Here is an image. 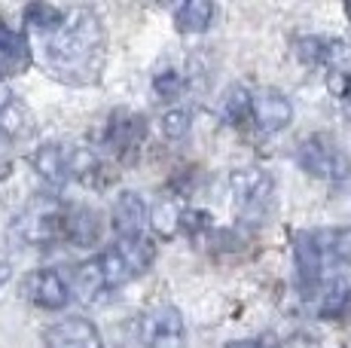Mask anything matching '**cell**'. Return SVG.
Segmentation results:
<instances>
[{"mask_svg": "<svg viewBox=\"0 0 351 348\" xmlns=\"http://www.w3.org/2000/svg\"><path fill=\"white\" fill-rule=\"evenodd\" d=\"M186 324L184 314L174 306H153L150 312L138 314L132 333L125 336L123 348H184Z\"/></svg>", "mask_w": 351, "mask_h": 348, "instance_id": "3", "label": "cell"}, {"mask_svg": "<svg viewBox=\"0 0 351 348\" xmlns=\"http://www.w3.org/2000/svg\"><path fill=\"white\" fill-rule=\"evenodd\" d=\"M296 52L308 64L339 62V58H346V43L342 40H330V37H306L296 43Z\"/></svg>", "mask_w": 351, "mask_h": 348, "instance_id": "18", "label": "cell"}, {"mask_svg": "<svg viewBox=\"0 0 351 348\" xmlns=\"http://www.w3.org/2000/svg\"><path fill=\"white\" fill-rule=\"evenodd\" d=\"M31 162L49 186H64L71 180V150H64L62 144H43Z\"/></svg>", "mask_w": 351, "mask_h": 348, "instance_id": "14", "label": "cell"}, {"mask_svg": "<svg viewBox=\"0 0 351 348\" xmlns=\"http://www.w3.org/2000/svg\"><path fill=\"white\" fill-rule=\"evenodd\" d=\"M101 232V223H98V214L92 208H73V211H64V220H62V238L67 242L86 247L98 238Z\"/></svg>", "mask_w": 351, "mask_h": 348, "instance_id": "16", "label": "cell"}, {"mask_svg": "<svg viewBox=\"0 0 351 348\" xmlns=\"http://www.w3.org/2000/svg\"><path fill=\"white\" fill-rule=\"evenodd\" d=\"M62 220L64 211L49 208V205H37V208H31V214L16 220V232L28 245H46L52 238H62Z\"/></svg>", "mask_w": 351, "mask_h": 348, "instance_id": "9", "label": "cell"}, {"mask_svg": "<svg viewBox=\"0 0 351 348\" xmlns=\"http://www.w3.org/2000/svg\"><path fill=\"white\" fill-rule=\"evenodd\" d=\"M150 220V211H147V202L141 192H119V199L113 202L110 211V223L117 238H134V236H144V226Z\"/></svg>", "mask_w": 351, "mask_h": 348, "instance_id": "10", "label": "cell"}, {"mask_svg": "<svg viewBox=\"0 0 351 348\" xmlns=\"http://www.w3.org/2000/svg\"><path fill=\"white\" fill-rule=\"evenodd\" d=\"M296 162H300L302 171H308L312 177H324V180H333V177H346L351 171L348 159L336 150V144H330L327 138H308L296 147Z\"/></svg>", "mask_w": 351, "mask_h": 348, "instance_id": "6", "label": "cell"}, {"mask_svg": "<svg viewBox=\"0 0 351 348\" xmlns=\"http://www.w3.org/2000/svg\"><path fill=\"white\" fill-rule=\"evenodd\" d=\"M153 89H156V95H162L165 101H171V98L180 95V89H184V79H180L178 71H165V73H159V77L153 79Z\"/></svg>", "mask_w": 351, "mask_h": 348, "instance_id": "25", "label": "cell"}, {"mask_svg": "<svg viewBox=\"0 0 351 348\" xmlns=\"http://www.w3.org/2000/svg\"><path fill=\"white\" fill-rule=\"evenodd\" d=\"M28 293L31 299L40 306V309H49V312H58L71 303V284L62 278L58 269H40L34 272L31 281H28Z\"/></svg>", "mask_w": 351, "mask_h": 348, "instance_id": "11", "label": "cell"}, {"mask_svg": "<svg viewBox=\"0 0 351 348\" xmlns=\"http://www.w3.org/2000/svg\"><path fill=\"white\" fill-rule=\"evenodd\" d=\"M226 348H263V343H256V339H239V343H226Z\"/></svg>", "mask_w": 351, "mask_h": 348, "instance_id": "26", "label": "cell"}, {"mask_svg": "<svg viewBox=\"0 0 351 348\" xmlns=\"http://www.w3.org/2000/svg\"><path fill=\"white\" fill-rule=\"evenodd\" d=\"M229 190H232V199L239 205L241 214H263L272 202V190L275 180L266 169H239L229 177Z\"/></svg>", "mask_w": 351, "mask_h": 348, "instance_id": "5", "label": "cell"}, {"mask_svg": "<svg viewBox=\"0 0 351 348\" xmlns=\"http://www.w3.org/2000/svg\"><path fill=\"white\" fill-rule=\"evenodd\" d=\"M28 64H31L28 40L0 18V77H16V73L28 71Z\"/></svg>", "mask_w": 351, "mask_h": 348, "instance_id": "12", "label": "cell"}, {"mask_svg": "<svg viewBox=\"0 0 351 348\" xmlns=\"http://www.w3.org/2000/svg\"><path fill=\"white\" fill-rule=\"evenodd\" d=\"M214 22V3L208 0H190V3H180L174 10V25H178L180 34H202L208 31Z\"/></svg>", "mask_w": 351, "mask_h": 348, "instance_id": "17", "label": "cell"}, {"mask_svg": "<svg viewBox=\"0 0 351 348\" xmlns=\"http://www.w3.org/2000/svg\"><path fill=\"white\" fill-rule=\"evenodd\" d=\"M62 18H64V10L49 6V3H31L28 10H25V25H28V31H34V34H40V37L56 31L58 25H62Z\"/></svg>", "mask_w": 351, "mask_h": 348, "instance_id": "20", "label": "cell"}, {"mask_svg": "<svg viewBox=\"0 0 351 348\" xmlns=\"http://www.w3.org/2000/svg\"><path fill=\"white\" fill-rule=\"evenodd\" d=\"M34 129L31 110L12 95L10 89L0 86V135L6 138H25Z\"/></svg>", "mask_w": 351, "mask_h": 348, "instance_id": "15", "label": "cell"}, {"mask_svg": "<svg viewBox=\"0 0 351 348\" xmlns=\"http://www.w3.org/2000/svg\"><path fill=\"white\" fill-rule=\"evenodd\" d=\"M180 220H184V208H180L174 199H162L150 214V226L159 232L162 238H171L174 232H178Z\"/></svg>", "mask_w": 351, "mask_h": 348, "instance_id": "22", "label": "cell"}, {"mask_svg": "<svg viewBox=\"0 0 351 348\" xmlns=\"http://www.w3.org/2000/svg\"><path fill=\"white\" fill-rule=\"evenodd\" d=\"M153 260H156V245H153L150 238H144V236L117 238V245H110L104 253H98L107 290H110V287H123L132 278L144 275Z\"/></svg>", "mask_w": 351, "mask_h": 348, "instance_id": "4", "label": "cell"}, {"mask_svg": "<svg viewBox=\"0 0 351 348\" xmlns=\"http://www.w3.org/2000/svg\"><path fill=\"white\" fill-rule=\"evenodd\" d=\"M296 275L302 290H315L336 281V272L351 266V232L348 229H312L296 236Z\"/></svg>", "mask_w": 351, "mask_h": 348, "instance_id": "2", "label": "cell"}, {"mask_svg": "<svg viewBox=\"0 0 351 348\" xmlns=\"http://www.w3.org/2000/svg\"><path fill=\"white\" fill-rule=\"evenodd\" d=\"M220 113H223V119L226 123H232V125H241L245 119H251V92L241 89V86L226 89L223 104H220Z\"/></svg>", "mask_w": 351, "mask_h": 348, "instance_id": "23", "label": "cell"}, {"mask_svg": "<svg viewBox=\"0 0 351 348\" xmlns=\"http://www.w3.org/2000/svg\"><path fill=\"white\" fill-rule=\"evenodd\" d=\"M101 290H107L104 272H101L98 257H92V260H86V263H80L77 272H73V293H77L83 303H92Z\"/></svg>", "mask_w": 351, "mask_h": 348, "instance_id": "19", "label": "cell"}, {"mask_svg": "<svg viewBox=\"0 0 351 348\" xmlns=\"http://www.w3.org/2000/svg\"><path fill=\"white\" fill-rule=\"evenodd\" d=\"M144 116L141 113H132V110H117L110 116V123H107V147L117 153H125V150H134L138 147V140L144 138Z\"/></svg>", "mask_w": 351, "mask_h": 348, "instance_id": "13", "label": "cell"}, {"mask_svg": "<svg viewBox=\"0 0 351 348\" xmlns=\"http://www.w3.org/2000/svg\"><path fill=\"white\" fill-rule=\"evenodd\" d=\"M342 101L351 104V73L346 77V83H342Z\"/></svg>", "mask_w": 351, "mask_h": 348, "instance_id": "27", "label": "cell"}, {"mask_svg": "<svg viewBox=\"0 0 351 348\" xmlns=\"http://www.w3.org/2000/svg\"><path fill=\"white\" fill-rule=\"evenodd\" d=\"M351 306V284L348 281H330L327 284V293H324L318 312L321 318H342Z\"/></svg>", "mask_w": 351, "mask_h": 348, "instance_id": "21", "label": "cell"}, {"mask_svg": "<svg viewBox=\"0 0 351 348\" xmlns=\"http://www.w3.org/2000/svg\"><path fill=\"white\" fill-rule=\"evenodd\" d=\"M107 55L104 25L92 10H67L62 25L43 37V64L56 79L89 86L101 77Z\"/></svg>", "mask_w": 351, "mask_h": 348, "instance_id": "1", "label": "cell"}, {"mask_svg": "<svg viewBox=\"0 0 351 348\" xmlns=\"http://www.w3.org/2000/svg\"><path fill=\"white\" fill-rule=\"evenodd\" d=\"M251 119L263 135H275V132L287 129L293 119V104L285 92L278 89H260L251 95Z\"/></svg>", "mask_w": 351, "mask_h": 348, "instance_id": "7", "label": "cell"}, {"mask_svg": "<svg viewBox=\"0 0 351 348\" xmlns=\"http://www.w3.org/2000/svg\"><path fill=\"white\" fill-rule=\"evenodd\" d=\"M162 132H165V138H171V140L186 138V132H190V113L186 110H168L165 116H162Z\"/></svg>", "mask_w": 351, "mask_h": 348, "instance_id": "24", "label": "cell"}, {"mask_svg": "<svg viewBox=\"0 0 351 348\" xmlns=\"http://www.w3.org/2000/svg\"><path fill=\"white\" fill-rule=\"evenodd\" d=\"M43 348H104V339L89 318H62L43 330Z\"/></svg>", "mask_w": 351, "mask_h": 348, "instance_id": "8", "label": "cell"}]
</instances>
